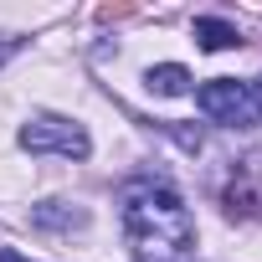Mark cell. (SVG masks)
Wrapping results in <instances>:
<instances>
[{
    "mask_svg": "<svg viewBox=\"0 0 262 262\" xmlns=\"http://www.w3.org/2000/svg\"><path fill=\"white\" fill-rule=\"evenodd\" d=\"M123 236L134 247V262H190L195 221L170 185L144 180L123 190Z\"/></svg>",
    "mask_w": 262,
    "mask_h": 262,
    "instance_id": "6da1fadb",
    "label": "cell"
},
{
    "mask_svg": "<svg viewBox=\"0 0 262 262\" xmlns=\"http://www.w3.org/2000/svg\"><path fill=\"white\" fill-rule=\"evenodd\" d=\"M16 139H21L26 155H62V160H88V149H93L88 128L62 118V113H31Z\"/></svg>",
    "mask_w": 262,
    "mask_h": 262,
    "instance_id": "7a4b0ae2",
    "label": "cell"
},
{
    "mask_svg": "<svg viewBox=\"0 0 262 262\" xmlns=\"http://www.w3.org/2000/svg\"><path fill=\"white\" fill-rule=\"evenodd\" d=\"M195 103H201V113H206L211 123H226V128H252V123L262 118L252 82H236V77H211V82L195 93Z\"/></svg>",
    "mask_w": 262,
    "mask_h": 262,
    "instance_id": "3957f363",
    "label": "cell"
},
{
    "mask_svg": "<svg viewBox=\"0 0 262 262\" xmlns=\"http://www.w3.org/2000/svg\"><path fill=\"white\" fill-rule=\"evenodd\" d=\"M221 206L231 216H262V149L231 165V185L221 190Z\"/></svg>",
    "mask_w": 262,
    "mask_h": 262,
    "instance_id": "277c9868",
    "label": "cell"
},
{
    "mask_svg": "<svg viewBox=\"0 0 262 262\" xmlns=\"http://www.w3.org/2000/svg\"><path fill=\"white\" fill-rule=\"evenodd\" d=\"M195 41L206 52H226V47H242V31L221 16H195Z\"/></svg>",
    "mask_w": 262,
    "mask_h": 262,
    "instance_id": "5b68a950",
    "label": "cell"
},
{
    "mask_svg": "<svg viewBox=\"0 0 262 262\" xmlns=\"http://www.w3.org/2000/svg\"><path fill=\"white\" fill-rule=\"evenodd\" d=\"M144 88L160 93V98H180V93H190V72L180 62H160V67L144 72Z\"/></svg>",
    "mask_w": 262,
    "mask_h": 262,
    "instance_id": "8992f818",
    "label": "cell"
},
{
    "mask_svg": "<svg viewBox=\"0 0 262 262\" xmlns=\"http://www.w3.org/2000/svg\"><path fill=\"white\" fill-rule=\"evenodd\" d=\"M31 221L47 226V231H62V226H82L88 211H77V206H67V201H41V206L31 211Z\"/></svg>",
    "mask_w": 262,
    "mask_h": 262,
    "instance_id": "52a82bcc",
    "label": "cell"
},
{
    "mask_svg": "<svg viewBox=\"0 0 262 262\" xmlns=\"http://www.w3.org/2000/svg\"><path fill=\"white\" fill-rule=\"evenodd\" d=\"M16 52H21V36H0V62L16 57Z\"/></svg>",
    "mask_w": 262,
    "mask_h": 262,
    "instance_id": "ba28073f",
    "label": "cell"
},
{
    "mask_svg": "<svg viewBox=\"0 0 262 262\" xmlns=\"http://www.w3.org/2000/svg\"><path fill=\"white\" fill-rule=\"evenodd\" d=\"M0 262H26V257H16L11 247H0Z\"/></svg>",
    "mask_w": 262,
    "mask_h": 262,
    "instance_id": "9c48e42d",
    "label": "cell"
},
{
    "mask_svg": "<svg viewBox=\"0 0 262 262\" xmlns=\"http://www.w3.org/2000/svg\"><path fill=\"white\" fill-rule=\"evenodd\" d=\"M252 93H257V108H262V77H257V82H252Z\"/></svg>",
    "mask_w": 262,
    "mask_h": 262,
    "instance_id": "30bf717a",
    "label": "cell"
}]
</instances>
